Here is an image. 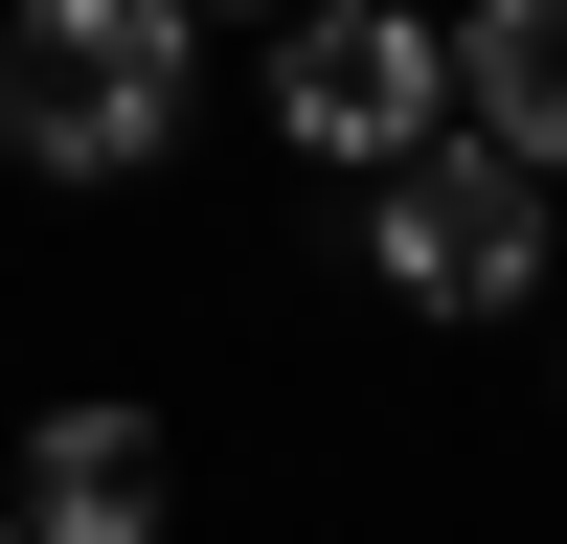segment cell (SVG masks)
Here are the masks:
<instances>
[{"label":"cell","instance_id":"cell-2","mask_svg":"<svg viewBox=\"0 0 567 544\" xmlns=\"http://www.w3.org/2000/svg\"><path fill=\"white\" fill-rule=\"evenodd\" d=\"M363 272L409 317H523L545 295V159H499L477 114H432L409 159H363Z\"/></svg>","mask_w":567,"mask_h":544},{"label":"cell","instance_id":"cell-1","mask_svg":"<svg viewBox=\"0 0 567 544\" xmlns=\"http://www.w3.org/2000/svg\"><path fill=\"white\" fill-rule=\"evenodd\" d=\"M205 91V0H23L0 23V159L23 181H136Z\"/></svg>","mask_w":567,"mask_h":544},{"label":"cell","instance_id":"cell-4","mask_svg":"<svg viewBox=\"0 0 567 544\" xmlns=\"http://www.w3.org/2000/svg\"><path fill=\"white\" fill-rule=\"evenodd\" d=\"M0 544H159V408H45L0 477Z\"/></svg>","mask_w":567,"mask_h":544},{"label":"cell","instance_id":"cell-3","mask_svg":"<svg viewBox=\"0 0 567 544\" xmlns=\"http://www.w3.org/2000/svg\"><path fill=\"white\" fill-rule=\"evenodd\" d=\"M432 114H454L432 0H272V136L296 159H409Z\"/></svg>","mask_w":567,"mask_h":544},{"label":"cell","instance_id":"cell-5","mask_svg":"<svg viewBox=\"0 0 567 544\" xmlns=\"http://www.w3.org/2000/svg\"><path fill=\"white\" fill-rule=\"evenodd\" d=\"M432 45H454V114L567 181V0H477V23H432Z\"/></svg>","mask_w":567,"mask_h":544},{"label":"cell","instance_id":"cell-6","mask_svg":"<svg viewBox=\"0 0 567 544\" xmlns=\"http://www.w3.org/2000/svg\"><path fill=\"white\" fill-rule=\"evenodd\" d=\"M250 23H272V0H250Z\"/></svg>","mask_w":567,"mask_h":544}]
</instances>
